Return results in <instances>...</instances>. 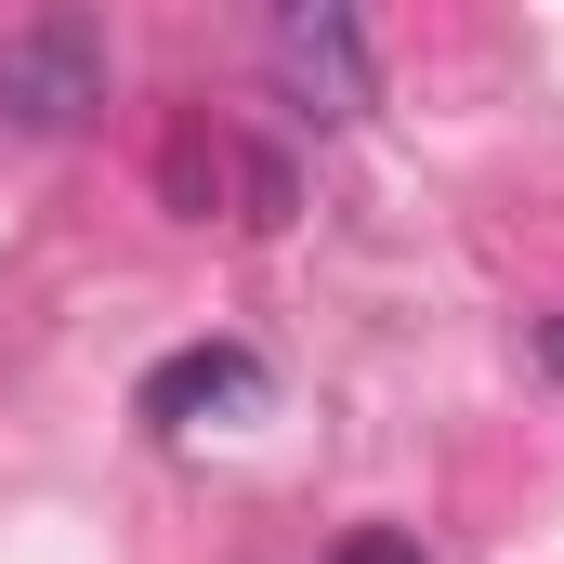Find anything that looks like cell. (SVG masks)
I'll return each instance as SVG.
<instances>
[{
	"label": "cell",
	"instance_id": "cell-1",
	"mask_svg": "<svg viewBox=\"0 0 564 564\" xmlns=\"http://www.w3.org/2000/svg\"><path fill=\"white\" fill-rule=\"evenodd\" d=\"M106 79H119V53H106V26L93 13H26L13 40H0V119L13 132H79L93 106H106Z\"/></svg>",
	"mask_w": 564,
	"mask_h": 564
},
{
	"label": "cell",
	"instance_id": "cell-2",
	"mask_svg": "<svg viewBox=\"0 0 564 564\" xmlns=\"http://www.w3.org/2000/svg\"><path fill=\"white\" fill-rule=\"evenodd\" d=\"M263 66H276V93L302 106V119H368V106H381V66H368V26H355L341 0H302V13H276Z\"/></svg>",
	"mask_w": 564,
	"mask_h": 564
},
{
	"label": "cell",
	"instance_id": "cell-3",
	"mask_svg": "<svg viewBox=\"0 0 564 564\" xmlns=\"http://www.w3.org/2000/svg\"><path fill=\"white\" fill-rule=\"evenodd\" d=\"M158 433H197V421H237V408H263V355L250 341H184V355H158L132 394Z\"/></svg>",
	"mask_w": 564,
	"mask_h": 564
},
{
	"label": "cell",
	"instance_id": "cell-4",
	"mask_svg": "<svg viewBox=\"0 0 564 564\" xmlns=\"http://www.w3.org/2000/svg\"><path fill=\"white\" fill-rule=\"evenodd\" d=\"M328 564H421V539H394V525H355Z\"/></svg>",
	"mask_w": 564,
	"mask_h": 564
},
{
	"label": "cell",
	"instance_id": "cell-5",
	"mask_svg": "<svg viewBox=\"0 0 564 564\" xmlns=\"http://www.w3.org/2000/svg\"><path fill=\"white\" fill-rule=\"evenodd\" d=\"M539 368H552V381H564V315H552V328H539Z\"/></svg>",
	"mask_w": 564,
	"mask_h": 564
}]
</instances>
